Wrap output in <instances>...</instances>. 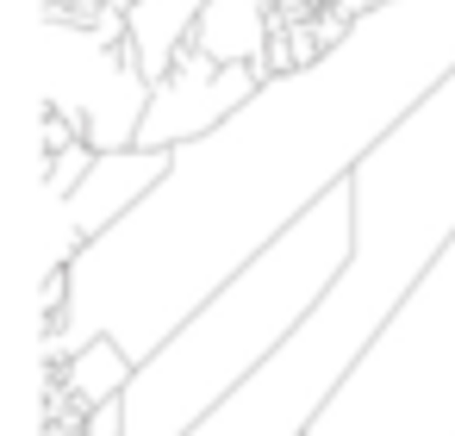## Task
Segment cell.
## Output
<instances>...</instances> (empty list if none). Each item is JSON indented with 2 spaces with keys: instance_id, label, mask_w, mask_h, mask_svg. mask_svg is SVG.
I'll list each match as a JSON object with an SVG mask.
<instances>
[{
  "instance_id": "1",
  "label": "cell",
  "mask_w": 455,
  "mask_h": 436,
  "mask_svg": "<svg viewBox=\"0 0 455 436\" xmlns=\"http://www.w3.org/2000/svg\"><path fill=\"white\" fill-rule=\"evenodd\" d=\"M449 69L455 0H393L312 69L268 75L237 119L169 156L163 187L125 225L69 262L76 299L63 324H44L38 361L113 337L144 368L219 287L337 194Z\"/></svg>"
},
{
  "instance_id": "2",
  "label": "cell",
  "mask_w": 455,
  "mask_h": 436,
  "mask_svg": "<svg viewBox=\"0 0 455 436\" xmlns=\"http://www.w3.org/2000/svg\"><path fill=\"white\" fill-rule=\"evenodd\" d=\"M355 256L318 312L188 436H306L393 312L455 243V69L349 175Z\"/></svg>"
},
{
  "instance_id": "3",
  "label": "cell",
  "mask_w": 455,
  "mask_h": 436,
  "mask_svg": "<svg viewBox=\"0 0 455 436\" xmlns=\"http://www.w3.org/2000/svg\"><path fill=\"white\" fill-rule=\"evenodd\" d=\"M349 256L355 194L343 181L138 368V380L125 386V436H188L194 424H206L318 312Z\"/></svg>"
},
{
  "instance_id": "4",
  "label": "cell",
  "mask_w": 455,
  "mask_h": 436,
  "mask_svg": "<svg viewBox=\"0 0 455 436\" xmlns=\"http://www.w3.org/2000/svg\"><path fill=\"white\" fill-rule=\"evenodd\" d=\"M306 436H455V243Z\"/></svg>"
},
{
  "instance_id": "5",
  "label": "cell",
  "mask_w": 455,
  "mask_h": 436,
  "mask_svg": "<svg viewBox=\"0 0 455 436\" xmlns=\"http://www.w3.org/2000/svg\"><path fill=\"white\" fill-rule=\"evenodd\" d=\"M38 32H44V44H38L44 100L38 107H63L69 119H82V131L100 156L138 150V131H144V113H150L156 88L144 82L132 51L82 32V26H57V20H44Z\"/></svg>"
},
{
  "instance_id": "6",
  "label": "cell",
  "mask_w": 455,
  "mask_h": 436,
  "mask_svg": "<svg viewBox=\"0 0 455 436\" xmlns=\"http://www.w3.org/2000/svg\"><path fill=\"white\" fill-rule=\"evenodd\" d=\"M268 82V63H243V69H219L206 51H181V63L169 69V82L150 94V113H144V131H138V150H188L200 144L206 131H219L225 119H237Z\"/></svg>"
},
{
  "instance_id": "7",
  "label": "cell",
  "mask_w": 455,
  "mask_h": 436,
  "mask_svg": "<svg viewBox=\"0 0 455 436\" xmlns=\"http://www.w3.org/2000/svg\"><path fill=\"white\" fill-rule=\"evenodd\" d=\"M206 7L212 0H138V7L125 13V51H132V63L144 69L150 88L169 82V69L194 44V26H200Z\"/></svg>"
},
{
  "instance_id": "8",
  "label": "cell",
  "mask_w": 455,
  "mask_h": 436,
  "mask_svg": "<svg viewBox=\"0 0 455 436\" xmlns=\"http://www.w3.org/2000/svg\"><path fill=\"white\" fill-rule=\"evenodd\" d=\"M268 32H275V0H212L194 26V51H206L219 69L268 63Z\"/></svg>"
},
{
  "instance_id": "9",
  "label": "cell",
  "mask_w": 455,
  "mask_h": 436,
  "mask_svg": "<svg viewBox=\"0 0 455 436\" xmlns=\"http://www.w3.org/2000/svg\"><path fill=\"white\" fill-rule=\"evenodd\" d=\"M76 144H88L82 119H69L63 107H38V150H44V156H63V150H76Z\"/></svg>"
},
{
  "instance_id": "10",
  "label": "cell",
  "mask_w": 455,
  "mask_h": 436,
  "mask_svg": "<svg viewBox=\"0 0 455 436\" xmlns=\"http://www.w3.org/2000/svg\"><path fill=\"white\" fill-rule=\"evenodd\" d=\"M331 7H343L349 20H368V13H380V7H393V0H331Z\"/></svg>"
}]
</instances>
